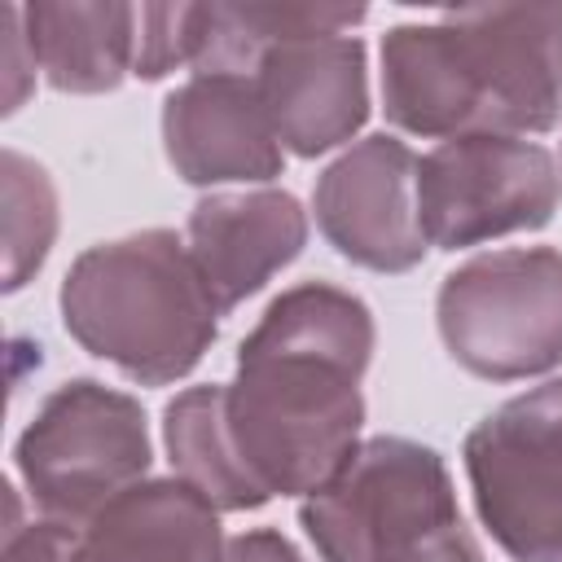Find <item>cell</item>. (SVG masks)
I'll list each match as a JSON object with an SVG mask.
<instances>
[{
    "mask_svg": "<svg viewBox=\"0 0 562 562\" xmlns=\"http://www.w3.org/2000/svg\"><path fill=\"white\" fill-rule=\"evenodd\" d=\"M373 347V312L342 285L299 281L263 307L220 400L233 465L259 505L312 496L351 461Z\"/></svg>",
    "mask_w": 562,
    "mask_h": 562,
    "instance_id": "cell-1",
    "label": "cell"
},
{
    "mask_svg": "<svg viewBox=\"0 0 562 562\" xmlns=\"http://www.w3.org/2000/svg\"><path fill=\"white\" fill-rule=\"evenodd\" d=\"M382 110L408 136H540L562 119V4H474L382 35Z\"/></svg>",
    "mask_w": 562,
    "mask_h": 562,
    "instance_id": "cell-2",
    "label": "cell"
},
{
    "mask_svg": "<svg viewBox=\"0 0 562 562\" xmlns=\"http://www.w3.org/2000/svg\"><path fill=\"white\" fill-rule=\"evenodd\" d=\"M66 334L136 386H167L198 369L220 312L171 228L88 246L57 294Z\"/></svg>",
    "mask_w": 562,
    "mask_h": 562,
    "instance_id": "cell-3",
    "label": "cell"
},
{
    "mask_svg": "<svg viewBox=\"0 0 562 562\" xmlns=\"http://www.w3.org/2000/svg\"><path fill=\"white\" fill-rule=\"evenodd\" d=\"M299 522L321 562H487L443 457L404 435L364 439L321 492L303 496Z\"/></svg>",
    "mask_w": 562,
    "mask_h": 562,
    "instance_id": "cell-4",
    "label": "cell"
},
{
    "mask_svg": "<svg viewBox=\"0 0 562 562\" xmlns=\"http://www.w3.org/2000/svg\"><path fill=\"white\" fill-rule=\"evenodd\" d=\"M13 461L44 518L88 527L114 496L149 474L154 443L145 408L97 378H70L44 395L18 435Z\"/></svg>",
    "mask_w": 562,
    "mask_h": 562,
    "instance_id": "cell-5",
    "label": "cell"
},
{
    "mask_svg": "<svg viewBox=\"0 0 562 562\" xmlns=\"http://www.w3.org/2000/svg\"><path fill=\"white\" fill-rule=\"evenodd\" d=\"M448 356L483 382H522L562 364V250L509 246L452 268L435 294Z\"/></svg>",
    "mask_w": 562,
    "mask_h": 562,
    "instance_id": "cell-6",
    "label": "cell"
},
{
    "mask_svg": "<svg viewBox=\"0 0 562 562\" xmlns=\"http://www.w3.org/2000/svg\"><path fill=\"white\" fill-rule=\"evenodd\" d=\"M474 509L509 562H562V378H549L465 435Z\"/></svg>",
    "mask_w": 562,
    "mask_h": 562,
    "instance_id": "cell-7",
    "label": "cell"
},
{
    "mask_svg": "<svg viewBox=\"0 0 562 562\" xmlns=\"http://www.w3.org/2000/svg\"><path fill=\"white\" fill-rule=\"evenodd\" d=\"M562 206L558 158L522 136H457L417 158V215L435 250L544 228Z\"/></svg>",
    "mask_w": 562,
    "mask_h": 562,
    "instance_id": "cell-8",
    "label": "cell"
},
{
    "mask_svg": "<svg viewBox=\"0 0 562 562\" xmlns=\"http://www.w3.org/2000/svg\"><path fill=\"white\" fill-rule=\"evenodd\" d=\"M321 237L369 272H413L430 241L417 215V154L378 132L342 149L312 189Z\"/></svg>",
    "mask_w": 562,
    "mask_h": 562,
    "instance_id": "cell-9",
    "label": "cell"
},
{
    "mask_svg": "<svg viewBox=\"0 0 562 562\" xmlns=\"http://www.w3.org/2000/svg\"><path fill=\"white\" fill-rule=\"evenodd\" d=\"M255 92L281 149L299 158L329 154L347 145L369 119L364 40L351 31L285 40L259 61Z\"/></svg>",
    "mask_w": 562,
    "mask_h": 562,
    "instance_id": "cell-10",
    "label": "cell"
},
{
    "mask_svg": "<svg viewBox=\"0 0 562 562\" xmlns=\"http://www.w3.org/2000/svg\"><path fill=\"white\" fill-rule=\"evenodd\" d=\"M162 149L184 184H263L281 176L285 149L268 123L255 79L193 75L162 101Z\"/></svg>",
    "mask_w": 562,
    "mask_h": 562,
    "instance_id": "cell-11",
    "label": "cell"
},
{
    "mask_svg": "<svg viewBox=\"0 0 562 562\" xmlns=\"http://www.w3.org/2000/svg\"><path fill=\"white\" fill-rule=\"evenodd\" d=\"M189 259L220 316L259 294L307 246V211L285 189L206 193L189 211Z\"/></svg>",
    "mask_w": 562,
    "mask_h": 562,
    "instance_id": "cell-12",
    "label": "cell"
},
{
    "mask_svg": "<svg viewBox=\"0 0 562 562\" xmlns=\"http://www.w3.org/2000/svg\"><path fill=\"white\" fill-rule=\"evenodd\" d=\"M220 509L184 479H145L79 527V562H220Z\"/></svg>",
    "mask_w": 562,
    "mask_h": 562,
    "instance_id": "cell-13",
    "label": "cell"
},
{
    "mask_svg": "<svg viewBox=\"0 0 562 562\" xmlns=\"http://www.w3.org/2000/svg\"><path fill=\"white\" fill-rule=\"evenodd\" d=\"M22 9L35 61L57 92H114L136 70L140 9L123 0H40Z\"/></svg>",
    "mask_w": 562,
    "mask_h": 562,
    "instance_id": "cell-14",
    "label": "cell"
},
{
    "mask_svg": "<svg viewBox=\"0 0 562 562\" xmlns=\"http://www.w3.org/2000/svg\"><path fill=\"white\" fill-rule=\"evenodd\" d=\"M369 9H329V4H193L189 13V70L193 75H233L255 79L259 61L303 35H342L360 26Z\"/></svg>",
    "mask_w": 562,
    "mask_h": 562,
    "instance_id": "cell-15",
    "label": "cell"
},
{
    "mask_svg": "<svg viewBox=\"0 0 562 562\" xmlns=\"http://www.w3.org/2000/svg\"><path fill=\"white\" fill-rule=\"evenodd\" d=\"M220 400H224V382H206V386L180 391L162 408V443H167L171 470H176V479L193 483L220 514L224 509L228 514L259 509V501L250 496V487L241 483V474L233 465Z\"/></svg>",
    "mask_w": 562,
    "mask_h": 562,
    "instance_id": "cell-16",
    "label": "cell"
},
{
    "mask_svg": "<svg viewBox=\"0 0 562 562\" xmlns=\"http://www.w3.org/2000/svg\"><path fill=\"white\" fill-rule=\"evenodd\" d=\"M0 224H4V290H22L57 241V189L48 171L18 154H0Z\"/></svg>",
    "mask_w": 562,
    "mask_h": 562,
    "instance_id": "cell-17",
    "label": "cell"
},
{
    "mask_svg": "<svg viewBox=\"0 0 562 562\" xmlns=\"http://www.w3.org/2000/svg\"><path fill=\"white\" fill-rule=\"evenodd\" d=\"M189 13H193V4H140V35H136V70L132 75L162 79V75L189 66V53H193Z\"/></svg>",
    "mask_w": 562,
    "mask_h": 562,
    "instance_id": "cell-18",
    "label": "cell"
},
{
    "mask_svg": "<svg viewBox=\"0 0 562 562\" xmlns=\"http://www.w3.org/2000/svg\"><path fill=\"white\" fill-rule=\"evenodd\" d=\"M0 562H79V527L70 522H18L9 518Z\"/></svg>",
    "mask_w": 562,
    "mask_h": 562,
    "instance_id": "cell-19",
    "label": "cell"
},
{
    "mask_svg": "<svg viewBox=\"0 0 562 562\" xmlns=\"http://www.w3.org/2000/svg\"><path fill=\"white\" fill-rule=\"evenodd\" d=\"M35 48L26 35V9L4 4V114H13L35 83Z\"/></svg>",
    "mask_w": 562,
    "mask_h": 562,
    "instance_id": "cell-20",
    "label": "cell"
},
{
    "mask_svg": "<svg viewBox=\"0 0 562 562\" xmlns=\"http://www.w3.org/2000/svg\"><path fill=\"white\" fill-rule=\"evenodd\" d=\"M220 562H303V553L272 527H255L241 531L233 540H224V558Z\"/></svg>",
    "mask_w": 562,
    "mask_h": 562,
    "instance_id": "cell-21",
    "label": "cell"
},
{
    "mask_svg": "<svg viewBox=\"0 0 562 562\" xmlns=\"http://www.w3.org/2000/svg\"><path fill=\"white\" fill-rule=\"evenodd\" d=\"M558 167H562V154H558Z\"/></svg>",
    "mask_w": 562,
    "mask_h": 562,
    "instance_id": "cell-22",
    "label": "cell"
}]
</instances>
